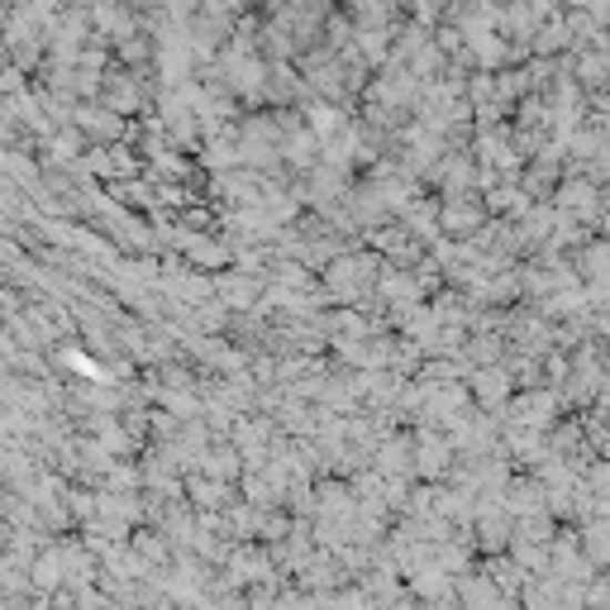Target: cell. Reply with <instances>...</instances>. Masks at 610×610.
Returning a JSON list of instances; mask_svg holds the SVG:
<instances>
[{
    "mask_svg": "<svg viewBox=\"0 0 610 610\" xmlns=\"http://www.w3.org/2000/svg\"><path fill=\"white\" fill-rule=\"evenodd\" d=\"M587 6H591V10H597V14H601V20H610V0H587Z\"/></svg>",
    "mask_w": 610,
    "mask_h": 610,
    "instance_id": "cell-1",
    "label": "cell"
}]
</instances>
